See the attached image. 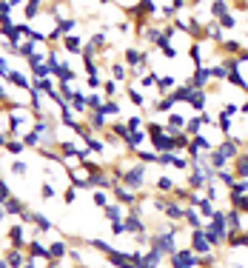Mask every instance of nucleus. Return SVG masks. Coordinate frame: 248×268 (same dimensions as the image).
<instances>
[{"instance_id": "9", "label": "nucleus", "mask_w": 248, "mask_h": 268, "mask_svg": "<svg viewBox=\"0 0 248 268\" xmlns=\"http://www.w3.org/2000/svg\"><path fill=\"white\" fill-rule=\"evenodd\" d=\"M208 80H211V66H197V69H194V77H191V86L194 88H205Z\"/></svg>"}, {"instance_id": "29", "label": "nucleus", "mask_w": 248, "mask_h": 268, "mask_svg": "<svg viewBox=\"0 0 248 268\" xmlns=\"http://www.w3.org/2000/svg\"><path fill=\"white\" fill-rule=\"evenodd\" d=\"M54 194H57V191H54V186H51V183L46 180L43 186H40V197H43V200H51Z\"/></svg>"}, {"instance_id": "36", "label": "nucleus", "mask_w": 248, "mask_h": 268, "mask_svg": "<svg viewBox=\"0 0 248 268\" xmlns=\"http://www.w3.org/2000/svg\"><path fill=\"white\" fill-rule=\"evenodd\" d=\"M126 126H129V129H140V126H143V117H140V114H134V117H129V120H126Z\"/></svg>"}, {"instance_id": "2", "label": "nucleus", "mask_w": 248, "mask_h": 268, "mask_svg": "<svg viewBox=\"0 0 248 268\" xmlns=\"http://www.w3.org/2000/svg\"><path fill=\"white\" fill-rule=\"evenodd\" d=\"M120 183L134 191H143V186H146V163H134L126 171H120Z\"/></svg>"}, {"instance_id": "45", "label": "nucleus", "mask_w": 248, "mask_h": 268, "mask_svg": "<svg viewBox=\"0 0 248 268\" xmlns=\"http://www.w3.org/2000/svg\"><path fill=\"white\" fill-rule=\"evenodd\" d=\"M242 9H245V12H248V0H245V3H242Z\"/></svg>"}, {"instance_id": "11", "label": "nucleus", "mask_w": 248, "mask_h": 268, "mask_svg": "<svg viewBox=\"0 0 248 268\" xmlns=\"http://www.w3.org/2000/svg\"><path fill=\"white\" fill-rule=\"evenodd\" d=\"M9 83H12V86H17V88H23V92H32V80L26 77V74H20V72H15V69H12V72H9Z\"/></svg>"}, {"instance_id": "43", "label": "nucleus", "mask_w": 248, "mask_h": 268, "mask_svg": "<svg viewBox=\"0 0 248 268\" xmlns=\"http://www.w3.org/2000/svg\"><path fill=\"white\" fill-rule=\"evenodd\" d=\"M185 6V0H174V9H182Z\"/></svg>"}, {"instance_id": "20", "label": "nucleus", "mask_w": 248, "mask_h": 268, "mask_svg": "<svg viewBox=\"0 0 248 268\" xmlns=\"http://www.w3.org/2000/svg\"><path fill=\"white\" fill-rule=\"evenodd\" d=\"M166 214H168V220H185V209H182V205H177V203H168L166 205Z\"/></svg>"}, {"instance_id": "4", "label": "nucleus", "mask_w": 248, "mask_h": 268, "mask_svg": "<svg viewBox=\"0 0 248 268\" xmlns=\"http://www.w3.org/2000/svg\"><path fill=\"white\" fill-rule=\"evenodd\" d=\"M191 251L197 254V257H205V254H211V251H214V246L208 243V237L203 234V228L191 231Z\"/></svg>"}, {"instance_id": "15", "label": "nucleus", "mask_w": 248, "mask_h": 268, "mask_svg": "<svg viewBox=\"0 0 248 268\" xmlns=\"http://www.w3.org/2000/svg\"><path fill=\"white\" fill-rule=\"evenodd\" d=\"M3 148H6V152L12 154V157H17V154L26 152V143H23V137H9V143L3 145Z\"/></svg>"}, {"instance_id": "18", "label": "nucleus", "mask_w": 248, "mask_h": 268, "mask_svg": "<svg viewBox=\"0 0 248 268\" xmlns=\"http://www.w3.org/2000/svg\"><path fill=\"white\" fill-rule=\"evenodd\" d=\"M234 174L237 177H248V154H237V160H234Z\"/></svg>"}, {"instance_id": "8", "label": "nucleus", "mask_w": 248, "mask_h": 268, "mask_svg": "<svg viewBox=\"0 0 248 268\" xmlns=\"http://www.w3.org/2000/svg\"><path fill=\"white\" fill-rule=\"evenodd\" d=\"M60 49H63V51H72V54H83V49H86V46H83V40L77 35H66L63 40H60Z\"/></svg>"}, {"instance_id": "39", "label": "nucleus", "mask_w": 248, "mask_h": 268, "mask_svg": "<svg viewBox=\"0 0 248 268\" xmlns=\"http://www.w3.org/2000/svg\"><path fill=\"white\" fill-rule=\"evenodd\" d=\"M9 72H12V69H9V60L0 57V77H9Z\"/></svg>"}, {"instance_id": "25", "label": "nucleus", "mask_w": 248, "mask_h": 268, "mask_svg": "<svg viewBox=\"0 0 248 268\" xmlns=\"http://www.w3.org/2000/svg\"><path fill=\"white\" fill-rule=\"evenodd\" d=\"M111 74H114L111 80H126L129 77V69H126V63H114L111 66Z\"/></svg>"}, {"instance_id": "14", "label": "nucleus", "mask_w": 248, "mask_h": 268, "mask_svg": "<svg viewBox=\"0 0 248 268\" xmlns=\"http://www.w3.org/2000/svg\"><path fill=\"white\" fill-rule=\"evenodd\" d=\"M29 223H35V228H37L40 234L51 231V220L43 217V214H37V211H32V220H29Z\"/></svg>"}, {"instance_id": "35", "label": "nucleus", "mask_w": 248, "mask_h": 268, "mask_svg": "<svg viewBox=\"0 0 248 268\" xmlns=\"http://www.w3.org/2000/svg\"><path fill=\"white\" fill-rule=\"evenodd\" d=\"M237 111H240V106H237V103H228V106H223V111H220V114L234 117V114H237Z\"/></svg>"}, {"instance_id": "3", "label": "nucleus", "mask_w": 248, "mask_h": 268, "mask_svg": "<svg viewBox=\"0 0 248 268\" xmlns=\"http://www.w3.org/2000/svg\"><path fill=\"white\" fill-rule=\"evenodd\" d=\"M26 225H29V223L17 220V223L9 228V246H15V248H26V246H29L32 240H26Z\"/></svg>"}, {"instance_id": "31", "label": "nucleus", "mask_w": 248, "mask_h": 268, "mask_svg": "<svg viewBox=\"0 0 248 268\" xmlns=\"http://www.w3.org/2000/svg\"><path fill=\"white\" fill-rule=\"evenodd\" d=\"M220 26H223V29H234V26H237V20H234V15H223L220 17Z\"/></svg>"}, {"instance_id": "34", "label": "nucleus", "mask_w": 248, "mask_h": 268, "mask_svg": "<svg viewBox=\"0 0 248 268\" xmlns=\"http://www.w3.org/2000/svg\"><path fill=\"white\" fill-rule=\"evenodd\" d=\"M157 86H160V92H171L174 80H171V77H160V80H157Z\"/></svg>"}, {"instance_id": "17", "label": "nucleus", "mask_w": 248, "mask_h": 268, "mask_svg": "<svg viewBox=\"0 0 248 268\" xmlns=\"http://www.w3.org/2000/svg\"><path fill=\"white\" fill-rule=\"evenodd\" d=\"M194 92H197V88L191 86H177V88H171V97H174V103L177 100H191V95H194Z\"/></svg>"}, {"instance_id": "10", "label": "nucleus", "mask_w": 248, "mask_h": 268, "mask_svg": "<svg viewBox=\"0 0 248 268\" xmlns=\"http://www.w3.org/2000/svg\"><path fill=\"white\" fill-rule=\"evenodd\" d=\"M69 243H63V240H54V243H51L49 246V257L51 260H63V257H69Z\"/></svg>"}, {"instance_id": "28", "label": "nucleus", "mask_w": 248, "mask_h": 268, "mask_svg": "<svg viewBox=\"0 0 248 268\" xmlns=\"http://www.w3.org/2000/svg\"><path fill=\"white\" fill-rule=\"evenodd\" d=\"M157 191H174V183H171V177H166V174H163L160 180H157Z\"/></svg>"}, {"instance_id": "26", "label": "nucleus", "mask_w": 248, "mask_h": 268, "mask_svg": "<svg viewBox=\"0 0 248 268\" xmlns=\"http://www.w3.org/2000/svg\"><path fill=\"white\" fill-rule=\"evenodd\" d=\"M103 103H106V100H103L100 95H95V92H91V95H86V106H88L91 111H97V109L103 106Z\"/></svg>"}, {"instance_id": "16", "label": "nucleus", "mask_w": 248, "mask_h": 268, "mask_svg": "<svg viewBox=\"0 0 248 268\" xmlns=\"http://www.w3.org/2000/svg\"><path fill=\"white\" fill-rule=\"evenodd\" d=\"M40 6H43V0H26V9H23V17L26 20H35L40 15Z\"/></svg>"}, {"instance_id": "44", "label": "nucleus", "mask_w": 248, "mask_h": 268, "mask_svg": "<svg viewBox=\"0 0 248 268\" xmlns=\"http://www.w3.org/2000/svg\"><path fill=\"white\" fill-rule=\"evenodd\" d=\"M0 268H9V262H6V257H0Z\"/></svg>"}, {"instance_id": "23", "label": "nucleus", "mask_w": 248, "mask_h": 268, "mask_svg": "<svg viewBox=\"0 0 248 268\" xmlns=\"http://www.w3.org/2000/svg\"><path fill=\"white\" fill-rule=\"evenodd\" d=\"M211 12H214V17L220 20L223 15H228V3H226V0H214V3H211Z\"/></svg>"}, {"instance_id": "32", "label": "nucleus", "mask_w": 248, "mask_h": 268, "mask_svg": "<svg viewBox=\"0 0 248 268\" xmlns=\"http://www.w3.org/2000/svg\"><path fill=\"white\" fill-rule=\"evenodd\" d=\"M9 197H12V189H9L6 180H0V203H6Z\"/></svg>"}, {"instance_id": "40", "label": "nucleus", "mask_w": 248, "mask_h": 268, "mask_svg": "<svg viewBox=\"0 0 248 268\" xmlns=\"http://www.w3.org/2000/svg\"><path fill=\"white\" fill-rule=\"evenodd\" d=\"M9 143V134H6V131H0V145H6Z\"/></svg>"}, {"instance_id": "13", "label": "nucleus", "mask_w": 248, "mask_h": 268, "mask_svg": "<svg viewBox=\"0 0 248 268\" xmlns=\"http://www.w3.org/2000/svg\"><path fill=\"white\" fill-rule=\"evenodd\" d=\"M126 145H129V148H134V152H137L140 145L146 143V131H140V129H134V131H129V134H126V140H123Z\"/></svg>"}, {"instance_id": "33", "label": "nucleus", "mask_w": 248, "mask_h": 268, "mask_svg": "<svg viewBox=\"0 0 248 268\" xmlns=\"http://www.w3.org/2000/svg\"><path fill=\"white\" fill-rule=\"evenodd\" d=\"M129 100H132L134 106H146V100H143V95H140V92H134V88H129Z\"/></svg>"}, {"instance_id": "42", "label": "nucleus", "mask_w": 248, "mask_h": 268, "mask_svg": "<svg viewBox=\"0 0 248 268\" xmlns=\"http://www.w3.org/2000/svg\"><path fill=\"white\" fill-rule=\"evenodd\" d=\"M240 111H242V114L248 117V100H245V103H242V106H240Z\"/></svg>"}, {"instance_id": "24", "label": "nucleus", "mask_w": 248, "mask_h": 268, "mask_svg": "<svg viewBox=\"0 0 248 268\" xmlns=\"http://www.w3.org/2000/svg\"><path fill=\"white\" fill-rule=\"evenodd\" d=\"M12 174H15V177H26V174H29V166H26L23 160H12Z\"/></svg>"}, {"instance_id": "19", "label": "nucleus", "mask_w": 248, "mask_h": 268, "mask_svg": "<svg viewBox=\"0 0 248 268\" xmlns=\"http://www.w3.org/2000/svg\"><path fill=\"white\" fill-rule=\"evenodd\" d=\"M97 111H100L103 117H117V114H120V103H117V100H106Z\"/></svg>"}, {"instance_id": "6", "label": "nucleus", "mask_w": 248, "mask_h": 268, "mask_svg": "<svg viewBox=\"0 0 248 268\" xmlns=\"http://www.w3.org/2000/svg\"><path fill=\"white\" fill-rule=\"evenodd\" d=\"M9 262V268H23L26 265V260H29V254H26V248H15V246H9V251L3 254Z\"/></svg>"}, {"instance_id": "46", "label": "nucleus", "mask_w": 248, "mask_h": 268, "mask_svg": "<svg viewBox=\"0 0 248 268\" xmlns=\"http://www.w3.org/2000/svg\"><path fill=\"white\" fill-rule=\"evenodd\" d=\"M100 3H114V0H100Z\"/></svg>"}, {"instance_id": "27", "label": "nucleus", "mask_w": 248, "mask_h": 268, "mask_svg": "<svg viewBox=\"0 0 248 268\" xmlns=\"http://www.w3.org/2000/svg\"><path fill=\"white\" fill-rule=\"evenodd\" d=\"M103 95L109 97H117V80H103Z\"/></svg>"}, {"instance_id": "38", "label": "nucleus", "mask_w": 248, "mask_h": 268, "mask_svg": "<svg viewBox=\"0 0 248 268\" xmlns=\"http://www.w3.org/2000/svg\"><path fill=\"white\" fill-rule=\"evenodd\" d=\"M63 200H66V203H74V200H77V189H74V186L72 189H66L63 191Z\"/></svg>"}, {"instance_id": "22", "label": "nucleus", "mask_w": 248, "mask_h": 268, "mask_svg": "<svg viewBox=\"0 0 248 268\" xmlns=\"http://www.w3.org/2000/svg\"><path fill=\"white\" fill-rule=\"evenodd\" d=\"M57 29H60V35L66 37V35H72V32L77 29V20H74V17H66V20H57Z\"/></svg>"}, {"instance_id": "7", "label": "nucleus", "mask_w": 248, "mask_h": 268, "mask_svg": "<svg viewBox=\"0 0 248 268\" xmlns=\"http://www.w3.org/2000/svg\"><path fill=\"white\" fill-rule=\"evenodd\" d=\"M26 254H29V257H37V260H43V262L51 260L49 257V246H43L40 240H32L29 246H26Z\"/></svg>"}, {"instance_id": "21", "label": "nucleus", "mask_w": 248, "mask_h": 268, "mask_svg": "<svg viewBox=\"0 0 248 268\" xmlns=\"http://www.w3.org/2000/svg\"><path fill=\"white\" fill-rule=\"evenodd\" d=\"M205 100H208V97H205V92H203V88H197V92H194V95H191V106H194V109H205ZM200 114H203V111H200Z\"/></svg>"}, {"instance_id": "1", "label": "nucleus", "mask_w": 248, "mask_h": 268, "mask_svg": "<svg viewBox=\"0 0 248 268\" xmlns=\"http://www.w3.org/2000/svg\"><path fill=\"white\" fill-rule=\"evenodd\" d=\"M237 154H240V143L228 137V140H223V143H220L217 148L211 152L208 163H211V168L217 171V168H223L226 163H234V160H237Z\"/></svg>"}, {"instance_id": "41", "label": "nucleus", "mask_w": 248, "mask_h": 268, "mask_svg": "<svg viewBox=\"0 0 248 268\" xmlns=\"http://www.w3.org/2000/svg\"><path fill=\"white\" fill-rule=\"evenodd\" d=\"M23 3H26V0H9V6L15 9V6H23Z\"/></svg>"}, {"instance_id": "12", "label": "nucleus", "mask_w": 248, "mask_h": 268, "mask_svg": "<svg viewBox=\"0 0 248 268\" xmlns=\"http://www.w3.org/2000/svg\"><path fill=\"white\" fill-rule=\"evenodd\" d=\"M106 217H109V223H123L126 220V211H123V203H111V205H106Z\"/></svg>"}, {"instance_id": "37", "label": "nucleus", "mask_w": 248, "mask_h": 268, "mask_svg": "<svg viewBox=\"0 0 248 268\" xmlns=\"http://www.w3.org/2000/svg\"><path fill=\"white\" fill-rule=\"evenodd\" d=\"M95 205H97V209H106V205H109V200H106L103 191H95Z\"/></svg>"}, {"instance_id": "5", "label": "nucleus", "mask_w": 248, "mask_h": 268, "mask_svg": "<svg viewBox=\"0 0 248 268\" xmlns=\"http://www.w3.org/2000/svg\"><path fill=\"white\" fill-rule=\"evenodd\" d=\"M123 225H126V231H129V234H137V240L146 237V225H143V217H140V214H137L134 209L129 211V214H126Z\"/></svg>"}, {"instance_id": "30", "label": "nucleus", "mask_w": 248, "mask_h": 268, "mask_svg": "<svg viewBox=\"0 0 248 268\" xmlns=\"http://www.w3.org/2000/svg\"><path fill=\"white\" fill-rule=\"evenodd\" d=\"M171 106H174V97H171V95H168L166 100L154 103V109H157V111H171Z\"/></svg>"}]
</instances>
